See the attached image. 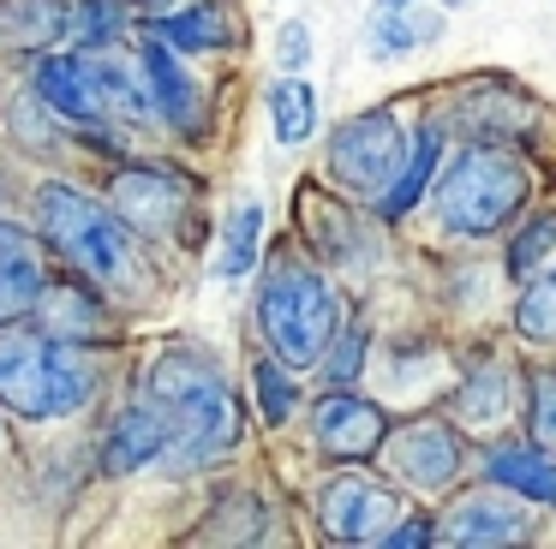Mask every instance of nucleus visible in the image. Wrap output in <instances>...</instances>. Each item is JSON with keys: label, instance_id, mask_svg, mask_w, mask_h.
Wrapping results in <instances>:
<instances>
[{"label": "nucleus", "instance_id": "nucleus-9", "mask_svg": "<svg viewBox=\"0 0 556 549\" xmlns=\"http://www.w3.org/2000/svg\"><path fill=\"white\" fill-rule=\"evenodd\" d=\"M186 203H192V191L174 174H156V167H126V174L114 179V209H121V221L132 227L138 239H168L174 227H180Z\"/></svg>", "mask_w": 556, "mask_h": 549}, {"label": "nucleus", "instance_id": "nucleus-10", "mask_svg": "<svg viewBox=\"0 0 556 549\" xmlns=\"http://www.w3.org/2000/svg\"><path fill=\"white\" fill-rule=\"evenodd\" d=\"M312 430H317V448L336 454V460H371L383 448L389 418H383V406L359 400L353 388H329L312 412Z\"/></svg>", "mask_w": 556, "mask_h": 549}, {"label": "nucleus", "instance_id": "nucleus-16", "mask_svg": "<svg viewBox=\"0 0 556 549\" xmlns=\"http://www.w3.org/2000/svg\"><path fill=\"white\" fill-rule=\"evenodd\" d=\"M443 18H437L425 0H377L371 18H365V54L371 60H401L413 48L437 42Z\"/></svg>", "mask_w": 556, "mask_h": 549}, {"label": "nucleus", "instance_id": "nucleus-30", "mask_svg": "<svg viewBox=\"0 0 556 549\" xmlns=\"http://www.w3.org/2000/svg\"><path fill=\"white\" fill-rule=\"evenodd\" d=\"M527 430L539 448L556 454V376H532V406H527Z\"/></svg>", "mask_w": 556, "mask_h": 549}, {"label": "nucleus", "instance_id": "nucleus-1", "mask_svg": "<svg viewBox=\"0 0 556 549\" xmlns=\"http://www.w3.org/2000/svg\"><path fill=\"white\" fill-rule=\"evenodd\" d=\"M37 221H42V239H49L97 293L126 298V305H138V298L150 293V263H144L138 233L114 209H102L97 197H85L78 186H42L37 191Z\"/></svg>", "mask_w": 556, "mask_h": 549}, {"label": "nucleus", "instance_id": "nucleus-31", "mask_svg": "<svg viewBox=\"0 0 556 549\" xmlns=\"http://www.w3.org/2000/svg\"><path fill=\"white\" fill-rule=\"evenodd\" d=\"M276 60H281V72H305V66H312V30H305L300 18H288L276 30Z\"/></svg>", "mask_w": 556, "mask_h": 549}, {"label": "nucleus", "instance_id": "nucleus-18", "mask_svg": "<svg viewBox=\"0 0 556 549\" xmlns=\"http://www.w3.org/2000/svg\"><path fill=\"white\" fill-rule=\"evenodd\" d=\"M0 42L25 54L66 48V0H0Z\"/></svg>", "mask_w": 556, "mask_h": 549}, {"label": "nucleus", "instance_id": "nucleus-12", "mask_svg": "<svg viewBox=\"0 0 556 549\" xmlns=\"http://www.w3.org/2000/svg\"><path fill=\"white\" fill-rule=\"evenodd\" d=\"M162 448H168V406L150 394V400H132L114 418L109 442H102V472L132 477V472H144L150 460H162Z\"/></svg>", "mask_w": 556, "mask_h": 549}, {"label": "nucleus", "instance_id": "nucleus-33", "mask_svg": "<svg viewBox=\"0 0 556 549\" xmlns=\"http://www.w3.org/2000/svg\"><path fill=\"white\" fill-rule=\"evenodd\" d=\"M448 7H460V0H448Z\"/></svg>", "mask_w": 556, "mask_h": 549}, {"label": "nucleus", "instance_id": "nucleus-19", "mask_svg": "<svg viewBox=\"0 0 556 549\" xmlns=\"http://www.w3.org/2000/svg\"><path fill=\"white\" fill-rule=\"evenodd\" d=\"M491 484L515 489L527 501H556V454L539 448V442H508V448L491 454Z\"/></svg>", "mask_w": 556, "mask_h": 549}, {"label": "nucleus", "instance_id": "nucleus-32", "mask_svg": "<svg viewBox=\"0 0 556 549\" xmlns=\"http://www.w3.org/2000/svg\"><path fill=\"white\" fill-rule=\"evenodd\" d=\"M383 544H389V549H407V544H431V525H425L419 513H401V525H395V532L383 537Z\"/></svg>", "mask_w": 556, "mask_h": 549}, {"label": "nucleus", "instance_id": "nucleus-3", "mask_svg": "<svg viewBox=\"0 0 556 549\" xmlns=\"http://www.w3.org/2000/svg\"><path fill=\"white\" fill-rule=\"evenodd\" d=\"M257 329L264 346L288 370H305L324 358V346L341 334V298L317 269H305L300 257H269L264 286H257Z\"/></svg>", "mask_w": 556, "mask_h": 549}, {"label": "nucleus", "instance_id": "nucleus-22", "mask_svg": "<svg viewBox=\"0 0 556 549\" xmlns=\"http://www.w3.org/2000/svg\"><path fill=\"white\" fill-rule=\"evenodd\" d=\"M257 233H264V203L245 197L228 209V227H222V251H216V274L222 281H240V274H252L257 263Z\"/></svg>", "mask_w": 556, "mask_h": 549}, {"label": "nucleus", "instance_id": "nucleus-28", "mask_svg": "<svg viewBox=\"0 0 556 549\" xmlns=\"http://www.w3.org/2000/svg\"><path fill=\"white\" fill-rule=\"evenodd\" d=\"M252 382H257V406H264L269 424H288L293 406H300V388L288 382V365H281V358H264V365L252 370Z\"/></svg>", "mask_w": 556, "mask_h": 549}, {"label": "nucleus", "instance_id": "nucleus-4", "mask_svg": "<svg viewBox=\"0 0 556 549\" xmlns=\"http://www.w3.org/2000/svg\"><path fill=\"white\" fill-rule=\"evenodd\" d=\"M97 388V370L85 365L73 341H54V334H0V406L18 418H66L90 400Z\"/></svg>", "mask_w": 556, "mask_h": 549}, {"label": "nucleus", "instance_id": "nucleus-29", "mask_svg": "<svg viewBox=\"0 0 556 549\" xmlns=\"http://www.w3.org/2000/svg\"><path fill=\"white\" fill-rule=\"evenodd\" d=\"M365 334H336V341L324 346V382L329 388H353L359 382V365H365Z\"/></svg>", "mask_w": 556, "mask_h": 549}, {"label": "nucleus", "instance_id": "nucleus-25", "mask_svg": "<svg viewBox=\"0 0 556 549\" xmlns=\"http://www.w3.org/2000/svg\"><path fill=\"white\" fill-rule=\"evenodd\" d=\"M508 394H515L508 370L503 365H484L472 382H460V388H455V412L467 418V424H496V418L508 412Z\"/></svg>", "mask_w": 556, "mask_h": 549}, {"label": "nucleus", "instance_id": "nucleus-6", "mask_svg": "<svg viewBox=\"0 0 556 549\" xmlns=\"http://www.w3.org/2000/svg\"><path fill=\"white\" fill-rule=\"evenodd\" d=\"M37 95L73 126H109V119H144L150 95L109 54H49L37 66Z\"/></svg>", "mask_w": 556, "mask_h": 549}, {"label": "nucleus", "instance_id": "nucleus-26", "mask_svg": "<svg viewBox=\"0 0 556 549\" xmlns=\"http://www.w3.org/2000/svg\"><path fill=\"white\" fill-rule=\"evenodd\" d=\"M114 36H121V7L114 0H78V7H66V48H114Z\"/></svg>", "mask_w": 556, "mask_h": 549}, {"label": "nucleus", "instance_id": "nucleus-14", "mask_svg": "<svg viewBox=\"0 0 556 549\" xmlns=\"http://www.w3.org/2000/svg\"><path fill=\"white\" fill-rule=\"evenodd\" d=\"M144 95L174 131H186V138L204 131V95H198V84L186 78V66L174 60L168 42H144Z\"/></svg>", "mask_w": 556, "mask_h": 549}, {"label": "nucleus", "instance_id": "nucleus-24", "mask_svg": "<svg viewBox=\"0 0 556 549\" xmlns=\"http://www.w3.org/2000/svg\"><path fill=\"white\" fill-rule=\"evenodd\" d=\"M515 329H520V341H532V346L556 341V263L544 274H527V281H520Z\"/></svg>", "mask_w": 556, "mask_h": 549}, {"label": "nucleus", "instance_id": "nucleus-2", "mask_svg": "<svg viewBox=\"0 0 556 549\" xmlns=\"http://www.w3.org/2000/svg\"><path fill=\"white\" fill-rule=\"evenodd\" d=\"M150 394L168 406V448H162V460L174 472L180 465H210L240 448L245 436L240 400H233V388L222 382V370L204 353H186V346L162 353L156 370H150Z\"/></svg>", "mask_w": 556, "mask_h": 549}, {"label": "nucleus", "instance_id": "nucleus-17", "mask_svg": "<svg viewBox=\"0 0 556 549\" xmlns=\"http://www.w3.org/2000/svg\"><path fill=\"white\" fill-rule=\"evenodd\" d=\"M37 317H42V334L54 341H102V305H97V286H78V281H42L37 293Z\"/></svg>", "mask_w": 556, "mask_h": 549}, {"label": "nucleus", "instance_id": "nucleus-7", "mask_svg": "<svg viewBox=\"0 0 556 549\" xmlns=\"http://www.w3.org/2000/svg\"><path fill=\"white\" fill-rule=\"evenodd\" d=\"M401 155H407V138H401V119L371 107V114H353L336 126L329 138V179L353 197H383L389 179H395Z\"/></svg>", "mask_w": 556, "mask_h": 549}, {"label": "nucleus", "instance_id": "nucleus-20", "mask_svg": "<svg viewBox=\"0 0 556 549\" xmlns=\"http://www.w3.org/2000/svg\"><path fill=\"white\" fill-rule=\"evenodd\" d=\"M437 167H443V126H425L419 138L407 143V155H401L389 191L377 197V209H383V215H407L413 203L431 191V174H437Z\"/></svg>", "mask_w": 556, "mask_h": 549}, {"label": "nucleus", "instance_id": "nucleus-15", "mask_svg": "<svg viewBox=\"0 0 556 549\" xmlns=\"http://www.w3.org/2000/svg\"><path fill=\"white\" fill-rule=\"evenodd\" d=\"M443 544H455V549H491V544H520L527 537V513L515 508V501H503V496H460L455 508L443 513Z\"/></svg>", "mask_w": 556, "mask_h": 549}, {"label": "nucleus", "instance_id": "nucleus-23", "mask_svg": "<svg viewBox=\"0 0 556 549\" xmlns=\"http://www.w3.org/2000/svg\"><path fill=\"white\" fill-rule=\"evenodd\" d=\"M269 126H276V143H288V150L317 131V95L300 72H288V78L269 90Z\"/></svg>", "mask_w": 556, "mask_h": 549}, {"label": "nucleus", "instance_id": "nucleus-27", "mask_svg": "<svg viewBox=\"0 0 556 549\" xmlns=\"http://www.w3.org/2000/svg\"><path fill=\"white\" fill-rule=\"evenodd\" d=\"M556 251V209L551 215H532L527 227L515 233V245H508V274L515 281H527V274H539V263Z\"/></svg>", "mask_w": 556, "mask_h": 549}, {"label": "nucleus", "instance_id": "nucleus-11", "mask_svg": "<svg viewBox=\"0 0 556 549\" xmlns=\"http://www.w3.org/2000/svg\"><path fill=\"white\" fill-rule=\"evenodd\" d=\"M389 460L413 489H448L460 477V436L437 418H419L389 442Z\"/></svg>", "mask_w": 556, "mask_h": 549}, {"label": "nucleus", "instance_id": "nucleus-21", "mask_svg": "<svg viewBox=\"0 0 556 549\" xmlns=\"http://www.w3.org/2000/svg\"><path fill=\"white\" fill-rule=\"evenodd\" d=\"M156 36L168 48H192V54H216V48L233 42V18L216 7V0H198V7L174 12V18H156Z\"/></svg>", "mask_w": 556, "mask_h": 549}, {"label": "nucleus", "instance_id": "nucleus-5", "mask_svg": "<svg viewBox=\"0 0 556 549\" xmlns=\"http://www.w3.org/2000/svg\"><path fill=\"white\" fill-rule=\"evenodd\" d=\"M532 174L515 150H496L491 138H479L437 186V221L455 239H491L496 227H508L527 209Z\"/></svg>", "mask_w": 556, "mask_h": 549}, {"label": "nucleus", "instance_id": "nucleus-8", "mask_svg": "<svg viewBox=\"0 0 556 549\" xmlns=\"http://www.w3.org/2000/svg\"><path fill=\"white\" fill-rule=\"evenodd\" d=\"M407 501L395 489L371 484V477H329L324 496H317V525H324L336 544H383L389 532L401 525Z\"/></svg>", "mask_w": 556, "mask_h": 549}, {"label": "nucleus", "instance_id": "nucleus-13", "mask_svg": "<svg viewBox=\"0 0 556 549\" xmlns=\"http://www.w3.org/2000/svg\"><path fill=\"white\" fill-rule=\"evenodd\" d=\"M42 281H49V269H42L37 239L18 221H0V329H13L37 310Z\"/></svg>", "mask_w": 556, "mask_h": 549}]
</instances>
